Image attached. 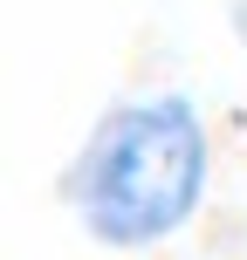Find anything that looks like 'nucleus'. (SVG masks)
I'll list each match as a JSON object with an SVG mask.
<instances>
[{"mask_svg": "<svg viewBox=\"0 0 247 260\" xmlns=\"http://www.w3.org/2000/svg\"><path fill=\"white\" fill-rule=\"evenodd\" d=\"M206 171H213V137L193 96L151 89L96 117V130L62 171V199L96 247L144 253L199 212Z\"/></svg>", "mask_w": 247, "mask_h": 260, "instance_id": "obj_1", "label": "nucleus"}]
</instances>
